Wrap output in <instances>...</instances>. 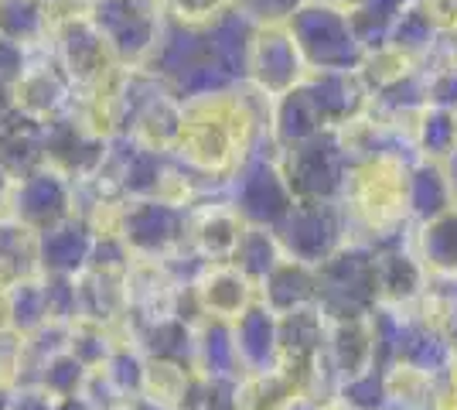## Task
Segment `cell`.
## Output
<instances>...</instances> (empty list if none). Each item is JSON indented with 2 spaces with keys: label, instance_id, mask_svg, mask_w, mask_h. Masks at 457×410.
<instances>
[{
  "label": "cell",
  "instance_id": "28",
  "mask_svg": "<svg viewBox=\"0 0 457 410\" xmlns=\"http://www.w3.org/2000/svg\"><path fill=\"white\" fill-rule=\"evenodd\" d=\"M195 329L198 325H191L178 314H168L147 325H127L120 332L130 335L147 359H171V363H185L195 370Z\"/></svg>",
  "mask_w": 457,
  "mask_h": 410
},
{
  "label": "cell",
  "instance_id": "43",
  "mask_svg": "<svg viewBox=\"0 0 457 410\" xmlns=\"http://www.w3.org/2000/svg\"><path fill=\"white\" fill-rule=\"evenodd\" d=\"M413 69H420L413 59H406V55L396 52L393 45H379V48H369V52H365L355 72H359V79L365 82V89L376 96V93H382L386 86H393V82L406 79Z\"/></svg>",
  "mask_w": 457,
  "mask_h": 410
},
{
  "label": "cell",
  "instance_id": "21",
  "mask_svg": "<svg viewBox=\"0 0 457 410\" xmlns=\"http://www.w3.org/2000/svg\"><path fill=\"white\" fill-rule=\"evenodd\" d=\"M454 202L457 188L447 161H427V157L410 161V168H406V215L413 226L451 209Z\"/></svg>",
  "mask_w": 457,
  "mask_h": 410
},
{
  "label": "cell",
  "instance_id": "58",
  "mask_svg": "<svg viewBox=\"0 0 457 410\" xmlns=\"http://www.w3.org/2000/svg\"><path fill=\"white\" fill-rule=\"evenodd\" d=\"M79 4H82V7H96V4H99V0H79Z\"/></svg>",
  "mask_w": 457,
  "mask_h": 410
},
{
  "label": "cell",
  "instance_id": "49",
  "mask_svg": "<svg viewBox=\"0 0 457 410\" xmlns=\"http://www.w3.org/2000/svg\"><path fill=\"white\" fill-rule=\"evenodd\" d=\"M45 291H48V318L52 322H76L79 318L76 277H52V273H45Z\"/></svg>",
  "mask_w": 457,
  "mask_h": 410
},
{
  "label": "cell",
  "instance_id": "13",
  "mask_svg": "<svg viewBox=\"0 0 457 410\" xmlns=\"http://www.w3.org/2000/svg\"><path fill=\"white\" fill-rule=\"evenodd\" d=\"M430 271L423 267L413 239L376 250V305L417 312L430 291Z\"/></svg>",
  "mask_w": 457,
  "mask_h": 410
},
{
  "label": "cell",
  "instance_id": "14",
  "mask_svg": "<svg viewBox=\"0 0 457 410\" xmlns=\"http://www.w3.org/2000/svg\"><path fill=\"white\" fill-rule=\"evenodd\" d=\"M246 233V219L236 213L228 198H212L191 209L188 247L205 264H228Z\"/></svg>",
  "mask_w": 457,
  "mask_h": 410
},
{
  "label": "cell",
  "instance_id": "12",
  "mask_svg": "<svg viewBox=\"0 0 457 410\" xmlns=\"http://www.w3.org/2000/svg\"><path fill=\"white\" fill-rule=\"evenodd\" d=\"M4 103L11 110H18L24 117H35L41 123H52V120L72 113L79 103L76 86L69 82V76L58 69V62L52 59L48 48H38V55L31 62V69L21 76V82H14Z\"/></svg>",
  "mask_w": 457,
  "mask_h": 410
},
{
  "label": "cell",
  "instance_id": "16",
  "mask_svg": "<svg viewBox=\"0 0 457 410\" xmlns=\"http://www.w3.org/2000/svg\"><path fill=\"white\" fill-rule=\"evenodd\" d=\"M324 359L338 376V387L345 380H355L369 370H382L379 349H376V332L369 314H348V318H331L328 322V342H324Z\"/></svg>",
  "mask_w": 457,
  "mask_h": 410
},
{
  "label": "cell",
  "instance_id": "27",
  "mask_svg": "<svg viewBox=\"0 0 457 410\" xmlns=\"http://www.w3.org/2000/svg\"><path fill=\"white\" fill-rule=\"evenodd\" d=\"M181 127H185V99L178 96L174 89H164L161 96H154L137 113L127 137L134 144H140V147H151V151H161V155H174V147L181 140Z\"/></svg>",
  "mask_w": 457,
  "mask_h": 410
},
{
  "label": "cell",
  "instance_id": "56",
  "mask_svg": "<svg viewBox=\"0 0 457 410\" xmlns=\"http://www.w3.org/2000/svg\"><path fill=\"white\" fill-rule=\"evenodd\" d=\"M331 4H338V7H345V11H355V7H362L365 0H331Z\"/></svg>",
  "mask_w": 457,
  "mask_h": 410
},
{
  "label": "cell",
  "instance_id": "17",
  "mask_svg": "<svg viewBox=\"0 0 457 410\" xmlns=\"http://www.w3.org/2000/svg\"><path fill=\"white\" fill-rule=\"evenodd\" d=\"M328 312L321 305L311 308H297V312L280 314V366H284L297 387L304 393L307 370L324 356V342H328Z\"/></svg>",
  "mask_w": 457,
  "mask_h": 410
},
{
  "label": "cell",
  "instance_id": "19",
  "mask_svg": "<svg viewBox=\"0 0 457 410\" xmlns=\"http://www.w3.org/2000/svg\"><path fill=\"white\" fill-rule=\"evenodd\" d=\"M96 250V230L86 215H69L52 230L38 233V264L41 273L52 277H79L89 271V260Z\"/></svg>",
  "mask_w": 457,
  "mask_h": 410
},
{
  "label": "cell",
  "instance_id": "11",
  "mask_svg": "<svg viewBox=\"0 0 457 410\" xmlns=\"http://www.w3.org/2000/svg\"><path fill=\"white\" fill-rule=\"evenodd\" d=\"M79 213H82L79 181H72L65 172H58L52 164H41L24 178H18L11 215H18L35 233H45V230H52V226Z\"/></svg>",
  "mask_w": 457,
  "mask_h": 410
},
{
  "label": "cell",
  "instance_id": "45",
  "mask_svg": "<svg viewBox=\"0 0 457 410\" xmlns=\"http://www.w3.org/2000/svg\"><path fill=\"white\" fill-rule=\"evenodd\" d=\"M348 410H386V376L382 370H369L355 380H345L335 393Z\"/></svg>",
  "mask_w": 457,
  "mask_h": 410
},
{
  "label": "cell",
  "instance_id": "37",
  "mask_svg": "<svg viewBox=\"0 0 457 410\" xmlns=\"http://www.w3.org/2000/svg\"><path fill=\"white\" fill-rule=\"evenodd\" d=\"M0 35L28 48H48L52 24L41 0H0Z\"/></svg>",
  "mask_w": 457,
  "mask_h": 410
},
{
  "label": "cell",
  "instance_id": "22",
  "mask_svg": "<svg viewBox=\"0 0 457 410\" xmlns=\"http://www.w3.org/2000/svg\"><path fill=\"white\" fill-rule=\"evenodd\" d=\"M260 301H263L267 308H273L277 314L321 305L318 267L301 264V260H294V256H284V260L260 280Z\"/></svg>",
  "mask_w": 457,
  "mask_h": 410
},
{
  "label": "cell",
  "instance_id": "9",
  "mask_svg": "<svg viewBox=\"0 0 457 410\" xmlns=\"http://www.w3.org/2000/svg\"><path fill=\"white\" fill-rule=\"evenodd\" d=\"M277 236L284 243L287 256L311 267H321L342 243L352 239L342 202H297L280 222Z\"/></svg>",
  "mask_w": 457,
  "mask_h": 410
},
{
  "label": "cell",
  "instance_id": "53",
  "mask_svg": "<svg viewBox=\"0 0 457 410\" xmlns=\"http://www.w3.org/2000/svg\"><path fill=\"white\" fill-rule=\"evenodd\" d=\"M14 390H18V380L0 376V410H11V404H14Z\"/></svg>",
  "mask_w": 457,
  "mask_h": 410
},
{
  "label": "cell",
  "instance_id": "5",
  "mask_svg": "<svg viewBox=\"0 0 457 410\" xmlns=\"http://www.w3.org/2000/svg\"><path fill=\"white\" fill-rule=\"evenodd\" d=\"M188 209L174 205L168 198H127L120 213V239L127 243L134 260L164 264L168 256L188 247Z\"/></svg>",
  "mask_w": 457,
  "mask_h": 410
},
{
  "label": "cell",
  "instance_id": "39",
  "mask_svg": "<svg viewBox=\"0 0 457 410\" xmlns=\"http://www.w3.org/2000/svg\"><path fill=\"white\" fill-rule=\"evenodd\" d=\"M284 256H287L284 243H280L277 230H267V226H246L243 243H239V250H236V256H232V264H236V267L260 288V280H263Z\"/></svg>",
  "mask_w": 457,
  "mask_h": 410
},
{
  "label": "cell",
  "instance_id": "7",
  "mask_svg": "<svg viewBox=\"0 0 457 410\" xmlns=\"http://www.w3.org/2000/svg\"><path fill=\"white\" fill-rule=\"evenodd\" d=\"M318 280L328 318L369 314L376 308V250L369 243L348 239L318 267Z\"/></svg>",
  "mask_w": 457,
  "mask_h": 410
},
{
  "label": "cell",
  "instance_id": "15",
  "mask_svg": "<svg viewBox=\"0 0 457 410\" xmlns=\"http://www.w3.org/2000/svg\"><path fill=\"white\" fill-rule=\"evenodd\" d=\"M195 301L205 314V322H236L253 301H260V288L239 271L232 260L228 264H205L198 280L191 284Z\"/></svg>",
  "mask_w": 457,
  "mask_h": 410
},
{
  "label": "cell",
  "instance_id": "6",
  "mask_svg": "<svg viewBox=\"0 0 457 410\" xmlns=\"http://www.w3.org/2000/svg\"><path fill=\"white\" fill-rule=\"evenodd\" d=\"M280 168L297 202H342L352 161L345 157L335 130H324L297 147L280 151Z\"/></svg>",
  "mask_w": 457,
  "mask_h": 410
},
{
  "label": "cell",
  "instance_id": "51",
  "mask_svg": "<svg viewBox=\"0 0 457 410\" xmlns=\"http://www.w3.org/2000/svg\"><path fill=\"white\" fill-rule=\"evenodd\" d=\"M11 410H55V397L45 390L41 383L28 380V383H18Z\"/></svg>",
  "mask_w": 457,
  "mask_h": 410
},
{
  "label": "cell",
  "instance_id": "25",
  "mask_svg": "<svg viewBox=\"0 0 457 410\" xmlns=\"http://www.w3.org/2000/svg\"><path fill=\"white\" fill-rule=\"evenodd\" d=\"M45 130L48 123L0 103V161L18 178L45 164Z\"/></svg>",
  "mask_w": 457,
  "mask_h": 410
},
{
  "label": "cell",
  "instance_id": "26",
  "mask_svg": "<svg viewBox=\"0 0 457 410\" xmlns=\"http://www.w3.org/2000/svg\"><path fill=\"white\" fill-rule=\"evenodd\" d=\"M324 130L328 127H324L314 99L307 96L304 82L270 103V140H273L277 151L297 147V144H304V140L324 134Z\"/></svg>",
  "mask_w": 457,
  "mask_h": 410
},
{
  "label": "cell",
  "instance_id": "18",
  "mask_svg": "<svg viewBox=\"0 0 457 410\" xmlns=\"http://www.w3.org/2000/svg\"><path fill=\"white\" fill-rule=\"evenodd\" d=\"M232 342L243 372L280 370V314L263 301H253L246 312L232 322Z\"/></svg>",
  "mask_w": 457,
  "mask_h": 410
},
{
  "label": "cell",
  "instance_id": "3",
  "mask_svg": "<svg viewBox=\"0 0 457 410\" xmlns=\"http://www.w3.org/2000/svg\"><path fill=\"white\" fill-rule=\"evenodd\" d=\"M226 198L236 205V213L246 219V226L280 230V222L297 205L290 181L280 168V151L273 144H263L260 151H253L239 164V172L228 178Z\"/></svg>",
  "mask_w": 457,
  "mask_h": 410
},
{
  "label": "cell",
  "instance_id": "24",
  "mask_svg": "<svg viewBox=\"0 0 457 410\" xmlns=\"http://www.w3.org/2000/svg\"><path fill=\"white\" fill-rule=\"evenodd\" d=\"M454 359H457V349L451 346V339L444 335V329H440L437 322H430V318H423L420 312H413L393 363L413 366V370L427 372V376L437 380V376L454 370Z\"/></svg>",
  "mask_w": 457,
  "mask_h": 410
},
{
  "label": "cell",
  "instance_id": "50",
  "mask_svg": "<svg viewBox=\"0 0 457 410\" xmlns=\"http://www.w3.org/2000/svg\"><path fill=\"white\" fill-rule=\"evenodd\" d=\"M301 0H232V7L239 14L253 18L256 24H273V21H287L294 14Z\"/></svg>",
  "mask_w": 457,
  "mask_h": 410
},
{
  "label": "cell",
  "instance_id": "38",
  "mask_svg": "<svg viewBox=\"0 0 457 410\" xmlns=\"http://www.w3.org/2000/svg\"><path fill=\"white\" fill-rule=\"evenodd\" d=\"M7 314H11V329L18 335H31L41 329L48 318V291H45V273L24 277L7 284Z\"/></svg>",
  "mask_w": 457,
  "mask_h": 410
},
{
  "label": "cell",
  "instance_id": "30",
  "mask_svg": "<svg viewBox=\"0 0 457 410\" xmlns=\"http://www.w3.org/2000/svg\"><path fill=\"white\" fill-rule=\"evenodd\" d=\"M304 393L280 366L270 372H243L236 380V410H290Z\"/></svg>",
  "mask_w": 457,
  "mask_h": 410
},
{
  "label": "cell",
  "instance_id": "32",
  "mask_svg": "<svg viewBox=\"0 0 457 410\" xmlns=\"http://www.w3.org/2000/svg\"><path fill=\"white\" fill-rule=\"evenodd\" d=\"M195 372L209 380H239V356L228 322H202L195 329Z\"/></svg>",
  "mask_w": 457,
  "mask_h": 410
},
{
  "label": "cell",
  "instance_id": "55",
  "mask_svg": "<svg viewBox=\"0 0 457 410\" xmlns=\"http://www.w3.org/2000/svg\"><path fill=\"white\" fill-rule=\"evenodd\" d=\"M11 329V314H7V288L0 284V332Z\"/></svg>",
  "mask_w": 457,
  "mask_h": 410
},
{
  "label": "cell",
  "instance_id": "10",
  "mask_svg": "<svg viewBox=\"0 0 457 410\" xmlns=\"http://www.w3.org/2000/svg\"><path fill=\"white\" fill-rule=\"evenodd\" d=\"M110 144H113V137L99 134L93 123L82 117L76 103L72 113L48 123V130H45V164H52L58 172H65L72 181L86 185L103 172V164L110 157Z\"/></svg>",
  "mask_w": 457,
  "mask_h": 410
},
{
  "label": "cell",
  "instance_id": "35",
  "mask_svg": "<svg viewBox=\"0 0 457 410\" xmlns=\"http://www.w3.org/2000/svg\"><path fill=\"white\" fill-rule=\"evenodd\" d=\"M413 137V151L427 161H451L457 155V113L454 110H440V106H423L420 117L410 127Z\"/></svg>",
  "mask_w": 457,
  "mask_h": 410
},
{
  "label": "cell",
  "instance_id": "23",
  "mask_svg": "<svg viewBox=\"0 0 457 410\" xmlns=\"http://www.w3.org/2000/svg\"><path fill=\"white\" fill-rule=\"evenodd\" d=\"M79 291V318L99 322L110 329H123L130 314V297H127V273H106V271H82L76 277Z\"/></svg>",
  "mask_w": 457,
  "mask_h": 410
},
{
  "label": "cell",
  "instance_id": "41",
  "mask_svg": "<svg viewBox=\"0 0 457 410\" xmlns=\"http://www.w3.org/2000/svg\"><path fill=\"white\" fill-rule=\"evenodd\" d=\"M116 342H120V332L110 329V325L86 322V318H76L69 325V352L76 356L86 370H103L106 359L113 356Z\"/></svg>",
  "mask_w": 457,
  "mask_h": 410
},
{
  "label": "cell",
  "instance_id": "36",
  "mask_svg": "<svg viewBox=\"0 0 457 410\" xmlns=\"http://www.w3.org/2000/svg\"><path fill=\"white\" fill-rule=\"evenodd\" d=\"M191 366L185 363H171V359H147V372H144V390L140 400L144 407L154 410H178L185 400V390L191 383Z\"/></svg>",
  "mask_w": 457,
  "mask_h": 410
},
{
  "label": "cell",
  "instance_id": "48",
  "mask_svg": "<svg viewBox=\"0 0 457 410\" xmlns=\"http://www.w3.org/2000/svg\"><path fill=\"white\" fill-rule=\"evenodd\" d=\"M35 55H38V48H28L21 41L0 35V93H7L14 82H21V76L31 69Z\"/></svg>",
  "mask_w": 457,
  "mask_h": 410
},
{
  "label": "cell",
  "instance_id": "1",
  "mask_svg": "<svg viewBox=\"0 0 457 410\" xmlns=\"http://www.w3.org/2000/svg\"><path fill=\"white\" fill-rule=\"evenodd\" d=\"M287 28L301 45L311 72H355L365 55L348 11L331 0H301L287 18Z\"/></svg>",
  "mask_w": 457,
  "mask_h": 410
},
{
  "label": "cell",
  "instance_id": "8",
  "mask_svg": "<svg viewBox=\"0 0 457 410\" xmlns=\"http://www.w3.org/2000/svg\"><path fill=\"white\" fill-rule=\"evenodd\" d=\"M311 76L301 45L294 41L287 21H273V24H256V35L249 41L246 65H243V79L253 89H260L263 96L277 99L297 89L304 79Z\"/></svg>",
  "mask_w": 457,
  "mask_h": 410
},
{
  "label": "cell",
  "instance_id": "57",
  "mask_svg": "<svg viewBox=\"0 0 457 410\" xmlns=\"http://www.w3.org/2000/svg\"><path fill=\"white\" fill-rule=\"evenodd\" d=\"M113 410H140V404H120V407H113Z\"/></svg>",
  "mask_w": 457,
  "mask_h": 410
},
{
  "label": "cell",
  "instance_id": "44",
  "mask_svg": "<svg viewBox=\"0 0 457 410\" xmlns=\"http://www.w3.org/2000/svg\"><path fill=\"white\" fill-rule=\"evenodd\" d=\"M89 372L93 370H86L72 352L62 349V352H55V356H48L38 370H35V383H41L55 400H62V397H76V393H82L86 380H89Z\"/></svg>",
  "mask_w": 457,
  "mask_h": 410
},
{
  "label": "cell",
  "instance_id": "2",
  "mask_svg": "<svg viewBox=\"0 0 457 410\" xmlns=\"http://www.w3.org/2000/svg\"><path fill=\"white\" fill-rule=\"evenodd\" d=\"M89 18L123 69H151L171 31L164 0H99L89 7Z\"/></svg>",
  "mask_w": 457,
  "mask_h": 410
},
{
  "label": "cell",
  "instance_id": "33",
  "mask_svg": "<svg viewBox=\"0 0 457 410\" xmlns=\"http://www.w3.org/2000/svg\"><path fill=\"white\" fill-rule=\"evenodd\" d=\"M440 38H444L440 21L430 14V7L420 0V4H413L406 14H400V18H396V24L389 28V38H386V45H393V48H396V52H403L406 59H413L417 65H423V62L437 52Z\"/></svg>",
  "mask_w": 457,
  "mask_h": 410
},
{
  "label": "cell",
  "instance_id": "29",
  "mask_svg": "<svg viewBox=\"0 0 457 410\" xmlns=\"http://www.w3.org/2000/svg\"><path fill=\"white\" fill-rule=\"evenodd\" d=\"M413 250L430 277H457V202L434 219L413 226Z\"/></svg>",
  "mask_w": 457,
  "mask_h": 410
},
{
  "label": "cell",
  "instance_id": "4",
  "mask_svg": "<svg viewBox=\"0 0 457 410\" xmlns=\"http://www.w3.org/2000/svg\"><path fill=\"white\" fill-rule=\"evenodd\" d=\"M48 52L58 62V69L69 76V82L76 86L79 96H89L96 89H103L120 72L113 48H110L106 35L96 28L89 11H79L72 18L58 21L52 28Z\"/></svg>",
  "mask_w": 457,
  "mask_h": 410
},
{
  "label": "cell",
  "instance_id": "52",
  "mask_svg": "<svg viewBox=\"0 0 457 410\" xmlns=\"http://www.w3.org/2000/svg\"><path fill=\"white\" fill-rule=\"evenodd\" d=\"M14 188H18V175L0 161V215H11V202H14Z\"/></svg>",
  "mask_w": 457,
  "mask_h": 410
},
{
  "label": "cell",
  "instance_id": "54",
  "mask_svg": "<svg viewBox=\"0 0 457 410\" xmlns=\"http://www.w3.org/2000/svg\"><path fill=\"white\" fill-rule=\"evenodd\" d=\"M55 410H96L82 393H76V397H62V400H55Z\"/></svg>",
  "mask_w": 457,
  "mask_h": 410
},
{
  "label": "cell",
  "instance_id": "31",
  "mask_svg": "<svg viewBox=\"0 0 457 410\" xmlns=\"http://www.w3.org/2000/svg\"><path fill=\"white\" fill-rule=\"evenodd\" d=\"M41 273L38 233L24 226L18 215H0V284H14Z\"/></svg>",
  "mask_w": 457,
  "mask_h": 410
},
{
  "label": "cell",
  "instance_id": "46",
  "mask_svg": "<svg viewBox=\"0 0 457 410\" xmlns=\"http://www.w3.org/2000/svg\"><path fill=\"white\" fill-rule=\"evenodd\" d=\"M228 7H232V0H164L168 21L178 28H195V31H205Z\"/></svg>",
  "mask_w": 457,
  "mask_h": 410
},
{
  "label": "cell",
  "instance_id": "34",
  "mask_svg": "<svg viewBox=\"0 0 457 410\" xmlns=\"http://www.w3.org/2000/svg\"><path fill=\"white\" fill-rule=\"evenodd\" d=\"M253 35H256V21L239 14L236 7H228L222 18L212 21L205 28V38H209V48L215 52V59L222 62L236 79H243V65H246Z\"/></svg>",
  "mask_w": 457,
  "mask_h": 410
},
{
  "label": "cell",
  "instance_id": "42",
  "mask_svg": "<svg viewBox=\"0 0 457 410\" xmlns=\"http://www.w3.org/2000/svg\"><path fill=\"white\" fill-rule=\"evenodd\" d=\"M382 376H386V400L393 407L430 410V404H434V376L413 370V366H403V363L386 366Z\"/></svg>",
  "mask_w": 457,
  "mask_h": 410
},
{
  "label": "cell",
  "instance_id": "40",
  "mask_svg": "<svg viewBox=\"0 0 457 410\" xmlns=\"http://www.w3.org/2000/svg\"><path fill=\"white\" fill-rule=\"evenodd\" d=\"M103 372H106V380L120 390V397H123L127 404H137V400H140V390H144L147 356H144V349L137 346L130 335L120 332V342H116L113 356L106 359Z\"/></svg>",
  "mask_w": 457,
  "mask_h": 410
},
{
  "label": "cell",
  "instance_id": "47",
  "mask_svg": "<svg viewBox=\"0 0 457 410\" xmlns=\"http://www.w3.org/2000/svg\"><path fill=\"white\" fill-rule=\"evenodd\" d=\"M420 69L427 79V103L457 113V59H440Z\"/></svg>",
  "mask_w": 457,
  "mask_h": 410
},
{
  "label": "cell",
  "instance_id": "20",
  "mask_svg": "<svg viewBox=\"0 0 457 410\" xmlns=\"http://www.w3.org/2000/svg\"><path fill=\"white\" fill-rule=\"evenodd\" d=\"M304 89L314 99L328 130H338L345 123L365 117L372 106V93L365 89L359 72H311L304 79Z\"/></svg>",
  "mask_w": 457,
  "mask_h": 410
}]
</instances>
